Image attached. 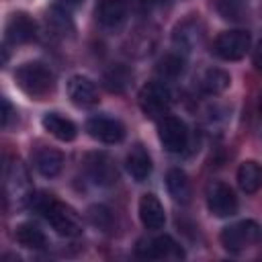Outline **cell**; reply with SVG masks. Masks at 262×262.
<instances>
[{"mask_svg": "<svg viewBox=\"0 0 262 262\" xmlns=\"http://www.w3.org/2000/svg\"><path fill=\"white\" fill-rule=\"evenodd\" d=\"M29 203L47 219V223H49L59 235L76 237V235L82 233V221H80L78 213H76L72 207H68V205L55 201L51 194H49V196H47V194L31 196Z\"/></svg>", "mask_w": 262, "mask_h": 262, "instance_id": "1", "label": "cell"}, {"mask_svg": "<svg viewBox=\"0 0 262 262\" xmlns=\"http://www.w3.org/2000/svg\"><path fill=\"white\" fill-rule=\"evenodd\" d=\"M14 239L23 248H29V250H41L47 244L45 233L37 225H33V223H20V225H16L14 227Z\"/></svg>", "mask_w": 262, "mask_h": 262, "instance_id": "22", "label": "cell"}, {"mask_svg": "<svg viewBox=\"0 0 262 262\" xmlns=\"http://www.w3.org/2000/svg\"><path fill=\"white\" fill-rule=\"evenodd\" d=\"M33 162H35V168L41 176L53 178L59 174V170L63 166V156L53 147H39L33 156Z\"/></svg>", "mask_w": 262, "mask_h": 262, "instance_id": "17", "label": "cell"}, {"mask_svg": "<svg viewBox=\"0 0 262 262\" xmlns=\"http://www.w3.org/2000/svg\"><path fill=\"white\" fill-rule=\"evenodd\" d=\"M63 2H66V4H70V6H78L82 0H63Z\"/></svg>", "mask_w": 262, "mask_h": 262, "instance_id": "29", "label": "cell"}, {"mask_svg": "<svg viewBox=\"0 0 262 262\" xmlns=\"http://www.w3.org/2000/svg\"><path fill=\"white\" fill-rule=\"evenodd\" d=\"M4 37L8 43L12 45H23L29 43L37 37V25L35 20L25 14V12H14L8 20H6V29H4Z\"/></svg>", "mask_w": 262, "mask_h": 262, "instance_id": "10", "label": "cell"}, {"mask_svg": "<svg viewBox=\"0 0 262 262\" xmlns=\"http://www.w3.org/2000/svg\"><path fill=\"white\" fill-rule=\"evenodd\" d=\"M88 219H90V223H92L94 227H98V229H108V227H111V221H113L108 209L102 207V205L90 207V209H88Z\"/></svg>", "mask_w": 262, "mask_h": 262, "instance_id": "26", "label": "cell"}, {"mask_svg": "<svg viewBox=\"0 0 262 262\" xmlns=\"http://www.w3.org/2000/svg\"><path fill=\"white\" fill-rule=\"evenodd\" d=\"M158 137H160L164 149L178 154V151H184V147L188 143V129L182 119L168 115V117H162V121L158 125Z\"/></svg>", "mask_w": 262, "mask_h": 262, "instance_id": "7", "label": "cell"}, {"mask_svg": "<svg viewBox=\"0 0 262 262\" xmlns=\"http://www.w3.org/2000/svg\"><path fill=\"white\" fill-rule=\"evenodd\" d=\"M68 96L78 106H92L98 102V88L86 76H72L68 80Z\"/></svg>", "mask_w": 262, "mask_h": 262, "instance_id": "13", "label": "cell"}, {"mask_svg": "<svg viewBox=\"0 0 262 262\" xmlns=\"http://www.w3.org/2000/svg\"><path fill=\"white\" fill-rule=\"evenodd\" d=\"M260 113H262V94H260Z\"/></svg>", "mask_w": 262, "mask_h": 262, "instance_id": "30", "label": "cell"}, {"mask_svg": "<svg viewBox=\"0 0 262 262\" xmlns=\"http://www.w3.org/2000/svg\"><path fill=\"white\" fill-rule=\"evenodd\" d=\"M14 80L18 84V88L25 94L33 96V98H45L55 88V76H53V72L45 63H41V61L23 63L14 72Z\"/></svg>", "mask_w": 262, "mask_h": 262, "instance_id": "2", "label": "cell"}, {"mask_svg": "<svg viewBox=\"0 0 262 262\" xmlns=\"http://www.w3.org/2000/svg\"><path fill=\"white\" fill-rule=\"evenodd\" d=\"M2 127H8V121H10V117H12V106H10V102H8V98H2Z\"/></svg>", "mask_w": 262, "mask_h": 262, "instance_id": "27", "label": "cell"}, {"mask_svg": "<svg viewBox=\"0 0 262 262\" xmlns=\"http://www.w3.org/2000/svg\"><path fill=\"white\" fill-rule=\"evenodd\" d=\"M156 72H158V76L164 78V80H174V78H178V76L184 72V59H182L178 53H168V55H164V57L158 61Z\"/></svg>", "mask_w": 262, "mask_h": 262, "instance_id": "24", "label": "cell"}, {"mask_svg": "<svg viewBox=\"0 0 262 262\" xmlns=\"http://www.w3.org/2000/svg\"><path fill=\"white\" fill-rule=\"evenodd\" d=\"M231 78L227 72L219 70V68H209L203 72L201 80H199V86L205 94H221L223 90H227Z\"/></svg>", "mask_w": 262, "mask_h": 262, "instance_id": "21", "label": "cell"}, {"mask_svg": "<svg viewBox=\"0 0 262 262\" xmlns=\"http://www.w3.org/2000/svg\"><path fill=\"white\" fill-rule=\"evenodd\" d=\"M254 66H256V70L258 72H262V41L256 45V49H254Z\"/></svg>", "mask_w": 262, "mask_h": 262, "instance_id": "28", "label": "cell"}, {"mask_svg": "<svg viewBox=\"0 0 262 262\" xmlns=\"http://www.w3.org/2000/svg\"><path fill=\"white\" fill-rule=\"evenodd\" d=\"M207 209L215 217H231L237 211V196L225 182H211L207 186Z\"/></svg>", "mask_w": 262, "mask_h": 262, "instance_id": "6", "label": "cell"}, {"mask_svg": "<svg viewBox=\"0 0 262 262\" xmlns=\"http://www.w3.org/2000/svg\"><path fill=\"white\" fill-rule=\"evenodd\" d=\"M125 168L131 174L133 180L143 182L151 174V158L143 145H133L131 151L125 158Z\"/></svg>", "mask_w": 262, "mask_h": 262, "instance_id": "15", "label": "cell"}, {"mask_svg": "<svg viewBox=\"0 0 262 262\" xmlns=\"http://www.w3.org/2000/svg\"><path fill=\"white\" fill-rule=\"evenodd\" d=\"M219 237H221V244L225 250L242 252V250H246L252 244H258L262 239V225H258L252 219H244V221H237L233 225H227Z\"/></svg>", "mask_w": 262, "mask_h": 262, "instance_id": "3", "label": "cell"}, {"mask_svg": "<svg viewBox=\"0 0 262 262\" xmlns=\"http://www.w3.org/2000/svg\"><path fill=\"white\" fill-rule=\"evenodd\" d=\"M131 78H133V74H131V70H129L127 66H123V63H115V66H111V68L104 72V76H102V84H104V88H106L108 92H113V94H121V92L127 90Z\"/></svg>", "mask_w": 262, "mask_h": 262, "instance_id": "20", "label": "cell"}, {"mask_svg": "<svg viewBox=\"0 0 262 262\" xmlns=\"http://www.w3.org/2000/svg\"><path fill=\"white\" fill-rule=\"evenodd\" d=\"M41 123H43L45 131L49 135H53L55 139H59V141H72L76 137V133H78L76 131V125L70 119L61 117L59 113H47Z\"/></svg>", "mask_w": 262, "mask_h": 262, "instance_id": "18", "label": "cell"}, {"mask_svg": "<svg viewBox=\"0 0 262 262\" xmlns=\"http://www.w3.org/2000/svg\"><path fill=\"white\" fill-rule=\"evenodd\" d=\"M137 254L139 256H145V258H154V260H164V258H182V250L180 246L170 237V235H158L154 239H147V242H141L137 246Z\"/></svg>", "mask_w": 262, "mask_h": 262, "instance_id": "11", "label": "cell"}, {"mask_svg": "<svg viewBox=\"0 0 262 262\" xmlns=\"http://www.w3.org/2000/svg\"><path fill=\"white\" fill-rule=\"evenodd\" d=\"M215 8L225 20H239L248 8V0H217Z\"/></svg>", "mask_w": 262, "mask_h": 262, "instance_id": "25", "label": "cell"}, {"mask_svg": "<svg viewBox=\"0 0 262 262\" xmlns=\"http://www.w3.org/2000/svg\"><path fill=\"white\" fill-rule=\"evenodd\" d=\"M139 219H141L143 227L149 229V231H156V229L164 227L166 213H164V207H162V203L156 194L147 192L139 199Z\"/></svg>", "mask_w": 262, "mask_h": 262, "instance_id": "14", "label": "cell"}, {"mask_svg": "<svg viewBox=\"0 0 262 262\" xmlns=\"http://www.w3.org/2000/svg\"><path fill=\"white\" fill-rule=\"evenodd\" d=\"M237 186L248 194H254L262 186V168H260L258 162L246 160V162L239 164V168H237Z\"/></svg>", "mask_w": 262, "mask_h": 262, "instance_id": "19", "label": "cell"}, {"mask_svg": "<svg viewBox=\"0 0 262 262\" xmlns=\"http://www.w3.org/2000/svg\"><path fill=\"white\" fill-rule=\"evenodd\" d=\"M166 186H168V192L174 201L178 203H186L190 199V184H188V178L186 174L180 170V168H172L166 176Z\"/></svg>", "mask_w": 262, "mask_h": 262, "instance_id": "23", "label": "cell"}, {"mask_svg": "<svg viewBox=\"0 0 262 262\" xmlns=\"http://www.w3.org/2000/svg\"><path fill=\"white\" fill-rule=\"evenodd\" d=\"M86 170L96 184H113L117 180V168L104 151H92L86 156Z\"/></svg>", "mask_w": 262, "mask_h": 262, "instance_id": "12", "label": "cell"}, {"mask_svg": "<svg viewBox=\"0 0 262 262\" xmlns=\"http://www.w3.org/2000/svg\"><path fill=\"white\" fill-rule=\"evenodd\" d=\"M96 18L104 29H119L127 18L125 4L121 0H100L96 8Z\"/></svg>", "mask_w": 262, "mask_h": 262, "instance_id": "16", "label": "cell"}, {"mask_svg": "<svg viewBox=\"0 0 262 262\" xmlns=\"http://www.w3.org/2000/svg\"><path fill=\"white\" fill-rule=\"evenodd\" d=\"M250 45H252L250 33L244 31V29H235V31H223L215 39L213 49H215V53L221 59H225V61H237V59H242L248 53Z\"/></svg>", "mask_w": 262, "mask_h": 262, "instance_id": "4", "label": "cell"}, {"mask_svg": "<svg viewBox=\"0 0 262 262\" xmlns=\"http://www.w3.org/2000/svg\"><path fill=\"white\" fill-rule=\"evenodd\" d=\"M33 196L31 192V184H29V174L25 170V166L16 160L8 166L6 170V201H16V205H25L29 203Z\"/></svg>", "mask_w": 262, "mask_h": 262, "instance_id": "8", "label": "cell"}, {"mask_svg": "<svg viewBox=\"0 0 262 262\" xmlns=\"http://www.w3.org/2000/svg\"><path fill=\"white\" fill-rule=\"evenodd\" d=\"M86 131L90 137H94L102 143H119L125 137L123 123L117 119H111V117H102V115L90 117L86 123Z\"/></svg>", "mask_w": 262, "mask_h": 262, "instance_id": "9", "label": "cell"}, {"mask_svg": "<svg viewBox=\"0 0 262 262\" xmlns=\"http://www.w3.org/2000/svg\"><path fill=\"white\" fill-rule=\"evenodd\" d=\"M170 90L162 82H147L139 92V106L145 117L162 119L170 108Z\"/></svg>", "mask_w": 262, "mask_h": 262, "instance_id": "5", "label": "cell"}]
</instances>
